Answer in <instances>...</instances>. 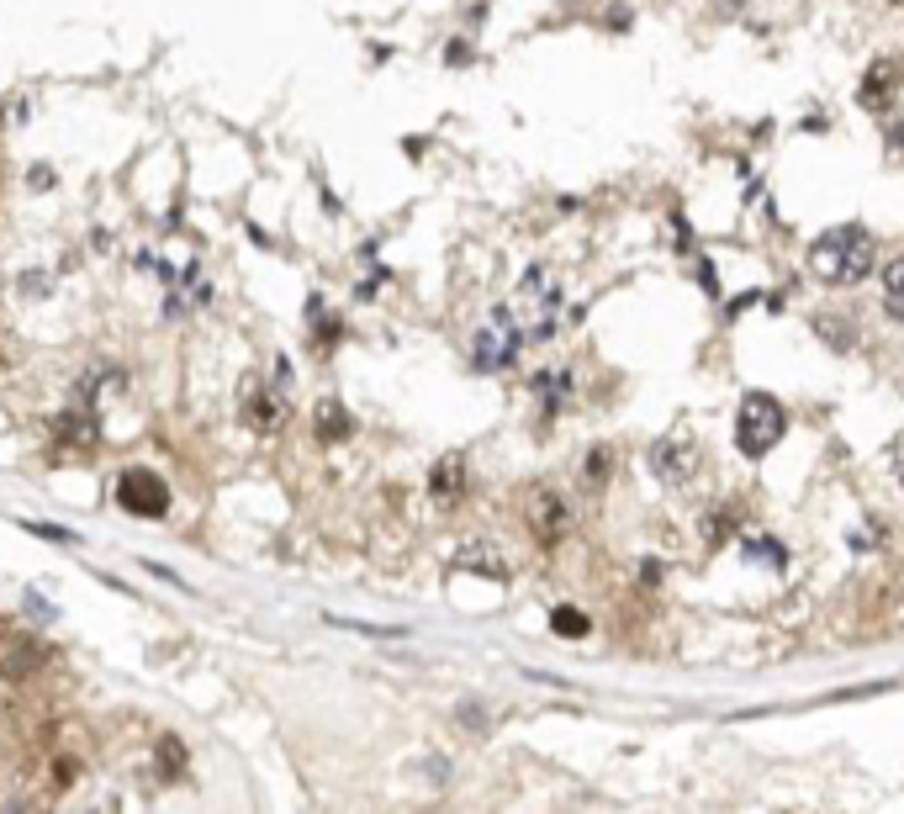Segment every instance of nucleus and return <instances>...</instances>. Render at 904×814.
Returning <instances> with one entry per match:
<instances>
[{
  "label": "nucleus",
  "mask_w": 904,
  "mask_h": 814,
  "mask_svg": "<svg viewBox=\"0 0 904 814\" xmlns=\"http://www.w3.org/2000/svg\"><path fill=\"white\" fill-rule=\"evenodd\" d=\"M809 270L820 275L825 286H857L873 270V233L862 222H841V228L820 233L809 244Z\"/></svg>",
  "instance_id": "obj_1"
},
{
  "label": "nucleus",
  "mask_w": 904,
  "mask_h": 814,
  "mask_svg": "<svg viewBox=\"0 0 904 814\" xmlns=\"http://www.w3.org/2000/svg\"><path fill=\"white\" fill-rule=\"evenodd\" d=\"M508 312H513V323H519V333L529 344L550 339L556 323H561V281H556V270L529 265L519 291H513V302H508Z\"/></svg>",
  "instance_id": "obj_2"
},
{
  "label": "nucleus",
  "mask_w": 904,
  "mask_h": 814,
  "mask_svg": "<svg viewBox=\"0 0 904 814\" xmlns=\"http://www.w3.org/2000/svg\"><path fill=\"white\" fill-rule=\"evenodd\" d=\"M783 434H788L783 402L772 397V392H751V397L741 402V413H735V450L751 455V460H762Z\"/></svg>",
  "instance_id": "obj_3"
},
{
  "label": "nucleus",
  "mask_w": 904,
  "mask_h": 814,
  "mask_svg": "<svg viewBox=\"0 0 904 814\" xmlns=\"http://www.w3.org/2000/svg\"><path fill=\"white\" fill-rule=\"evenodd\" d=\"M519 344H524V333H519V323H513V312L503 302V307H492L487 328L476 333L471 360H476V370H508L513 360H519Z\"/></svg>",
  "instance_id": "obj_4"
},
{
  "label": "nucleus",
  "mask_w": 904,
  "mask_h": 814,
  "mask_svg": "<svg viewBox=\"0 0 904 814\" xmlns=\"http://www.w3.org/2000/svg\"><path fill=\"white\" fill-rule=\"evenodd\" d=\"M117 503L133 518H164V513H170V487H164L154 471L133 466V471L117 476Z\"/></svg>",
  "instance_id": "obj_5"
},
{
  "label": "nucleus",
  "mask_w": 904,
  "mask_h": 814,
  "mask_svg": "<svg viewBox=\"0 0 904 814\" xmlns=\"http://www.w3.org/2000/svg\"><path fill=\"white\" fill-rule=\"evenodd\" d=\"M524 524H529V534L540 545H561L566 540V529H571V508H566V497L561 492H550V487H534L529 497H524Z\"/></svg>",
  "instance_id": "obj_6"
},
{
  "label": "nucleus",
  "mask_w": 904,
  "mask_h": 814,
  "mask_svg": "<svg viewBox=\"0 0 904 814\" xmlns=\"http://www.w3.org/2000/svg\"><path fill=\"white\" fill-rule=\"evenodd\" d=\"M651 471H656L661 481H672V487H682L688 476H698V444H693L688 434H667V439H656V450H651Z\"/></svg>",
  "instance_id": "obj_7"
},
{
  "label": "nucleus",
  "mask_w": 904,
  "mask_h": 814,
  "mask_svg": "<svg viewBox=\"0 0 904 814\" xmlns=\"http://www.w3.org/2000/svg\"><path fill=\"white\" fill-rule=\"evenodd\" d=\"M244 423L254 434H275L286 423V402H281V392H270V386H260V381H249L244 386Z\"/></svg>",
  "instance_id": "obj_8"
},
{
  "label": "nucleus",
  "mask_w": 904,
  "mask_h": 814,
  "mask_svg": "<svg viewBox=\"0 0 904 814\" xmlns=\"http://www.w3.org/2000/svg\"><path fill=\"white\" fill-rule=\"evenodd\" d=\"M899 80H904V69H899V59H878L873 69L862 74V90H857V101L867 106V111H883L894 101V90H899Z\"/></svg>",
  "instance_id": "obj_9"
},
{
  "label": "nucleus",
  "mask_w": 904,
  "mask_h": 814,
  "mask_svg": "<svg viewBox=\"0 0 904 814\" xmlns=\"http://www.w3.org/2000/svg\"><path fill=\"white\" fill-rule=\"evenodd\" d=\"M312 434H318L323 444H344L349 434H355V418H349V407L339 397H323L318 407H312Z\"/></svg>",
  "instance_id": "obj_10"
},
{
  "label": "nucleus",
  "mask_w": 904,
  "mask_h": 814,
  "mask_svg": "<svg viewBox=\"0 0 904 814\" xmlns=\"http://www.w3.org/2000/svg\"><path fill=\"white\" fill-rule=\"evenodd\" d=\"M429 492H434V503H455V497L466 492V455H445V460H434V471H429Z\"/></svg>",
  "instance_id": "obj_11"
},
{
  "label": "nucleus",
  "mask_w": 904,
  "mask_h": 814,
  "mask_svg": "<svg viewBox=\"0 0 904 814\" xmlns=\"http://www.w3.org/2000/svg\"><path fill=\"white\" fill-rule=\"evenodd\" d=\"M38 666H43V645L38 640H11L6 651H0V677H11V682L32 677Z\"/></svg>",
  "instance_id": "obj_12"
},
{
  "label": "nucleus",
  "mask_w": 904,
  "mask_h": 814,
  "mask_svg": "<svg viewBox=\"0 0 904 814\" xmlns=\"http://www.w3.org/2000/svg\"><path fill=\"white\" fill-rule=\"evenodd\" d=\"M455 566L460 571H482V577H492V582H508V566H503V555H497L492 545H466L455 555Z\"/></svg>",
  "instance_id": "obj_13"
},
{
  "label": "nucleus",
  "mask_w": 904,
  "mask_h": 814,
  "mask_svg": "<svg viewBox=\"0 0 904 814\" xmlns=\"http://www.w3.org/2000/svg\"><path fill=\"white\" fill-rule=\"evenodd\" d=\"M529 392L540 397L545 413H556V407L566 402V392H571V370H540V376L529 381Z\"/></svg>",
  "instance_id": "obj_14"
},
{
  "label": "nucleus",
  "mask_w": 904,
  "mask_h": 814,
  "mask_svg": "<svg viewBox=\"0 0 904 814\" xmlns=\"http://www.w3.org/2000/svg\"><path fill=\"white\" fill-rule=\"evenodd\" d=\"M550 629L566 635V640H582L587 635V614H582V608H556V614H550Z\"/></svg>",
  "instance_id": "obj_15"
},
{
  "label": "nucleus",
  "mask_w": 904,
  "mask_h": 814,
  "mask_svg": "<svg viewBox=\"0 0 904 814\" xmlns=\"http://www.w3.org/2000/svg\"><path fill=\"white\" fill-rule=\"evenodd\" d=\"M883 291H889V307L904 312V259H894V265L883 270Z\"/></svg>",
  "instance_id": "obj_16"
},
{
  "label": "nucleus",
  "mask_w": 904,
  "mask_h": 814,
  "mask_svg": "<svg viewBox=\"0 0 904 814\" xmlns=\"http://www.w3.org/2000/svg\"><path fill=\"white\" fill-rule=\"evenodd\" d=\"M159 762H164V767H186V751H180V740H159Z\"/></svg>",
  "instance_id": "obj_17"
},
{
  "label": "nucleus",
  "mask_w": 904,
  "mask_h": 814,
  "mask_svg": "<svg viewBox=\"0 0 904 814\" xmlns=\"http://www.w3.org/2000/svg\"><path fill=\"white\" fill-rule=\"evenodd\" d=\"M603 466H608V450H598V455H587V481H593V487H598V481H603Z\"/></svg>",
  "instance_id": "obj_18"
},
{
  "label": "nucleus",
  "mask_w": 904,
  "mask_h": 814,
  "mask_svg": "<svg viewBox=\"0 0 904 814\" xmlns=\"http://www.w3.org/2000/svg\"><path fill=\"white\" fill-rule=\"evenodd\" d=\"M894 476H899V487H904V434L894 439Z\"/></svg>",
  "instance_id": "obj_19"
},
{
  "label": "nucleus",
  "mask_w": 904,
  "mask_h": 814,
  "mask_svg": "<svg viewBox=\"0 0 904 814\" xmlns=\"http://www.w3.org/2000/svg\"><path fill=\"white\" fill-rule=\"evenodd\" d=\"M894 6H904V0H894Z\"/></svg>",
  "instance_id": "obj_20"
}]
</instances>
